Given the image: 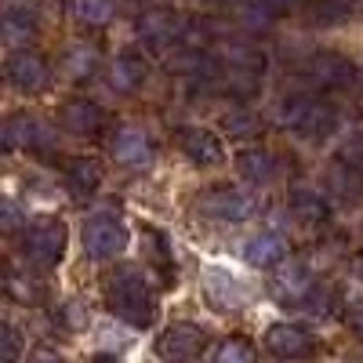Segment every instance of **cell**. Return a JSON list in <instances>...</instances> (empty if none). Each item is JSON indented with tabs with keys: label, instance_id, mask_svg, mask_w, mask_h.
Here are the masks:
<instances>
[{
	"label": "cell",
	"instance_id": "cell-6",
	"mask_svg": "<svg viewBox=\"0 0 363 363\" xmlns=\"http://www.w3.org/2000/svg\"><path fill=\"white\" fill-rule=\"evenodd\" d=\"M196 215L203 222H218V225H240L255 215V200L247 193H240L233 186H211L196 200Z\"/></svg>",
	"mask_w": 363,
	"mask_h": 363
},
{
	"label": "cell",
	"instance_id": "cell-8",
	"mask_svg": "<svg viewBox=\"0 0 363 363\" xmlns=\"http://www.w3.org/2000/svg\"><path fill=\"white\" fill-rule=\"evenodd\" d=\"M4 73H8V84L22 91V95H40L51 84V62L40 51H29V48H15L8 55Z\"/></svg>",
	"mask_w": 363,
	"mask_h": 363
},
{
	"label": "cell",
	"instance_id": "cell-15",
	"mask_svg": "<svg viewBox=\"0 0 363 363\" xmlns=\"http://www.w3.org/2000/svg\"><path fill=\"white\" fill-rule=\"evenodd\" d=\"M313 284L316 280H313L309 262L306 258H291V262H284L277 269V277H272V294H277L284 306L291 309V306H298V301L313 291Z\"/></svg>",
	"mask_w": 363,
	"mask_h": 363
},
{
	"label": "cell",
	"instance_id": "cell-19",
	"mask_svg": "<svg viewBox=\"0 0 363 363\" xmlns=\"http://www.w3.org/2000/svg\"><path fill=\"white\" fill-rule=\"evenodd\" d=\"M284 255H287V240H284V233H277V229L255 233L247 244H244V258H247V265H255V269H277V265L284 262Z\"/></svg>",
	"mask_w": 363,
	"mask_h": 363
},
{
	"label": "cell",
	"instance_id": "cell-20",
	"mask_svg": "<svg viewBox=\"0 0 363 363\" xmlns=\"http://www.w3.org/2000/svg\"><path fill=\"white\" fill-rule=\"evenodd\" d=\"M145 77H149V66L138 51H128V55H120L109 62V87L116 95H135L145 84Z\"/></svg>",
	"mask_w": 363,
	"mask_h": 363
},
{
	"label": "cell",
	"instance_id": "cell-39",
	"mask_svg": "<svg viewBox=\"0 0 363 363\" xmlns=\"http://www.w3.org/2000/svg\"><path fill=\"white\" fill-rule=\"evenodd\" d=\"M345 4H352V0H345Z\"/></svg>",
	"mask_w": 363,
	"mask_h": 363
},
{
	"label": "cell",
	"instance_id": "cell-1",
	"mask_svg": "<svg viewBox=\"0 0 363 363\" xmlns=\"http://www.w3.org/2000/svg\"><path fill=\"white\" fill-rule=\"evenodd\" d=\"M106 306L116 320H124L138 330L153 327L157 320V287L149 284V277H142L138 269L120 265L106 277Z\"/></svg>",
	"mask_w": 363,
	"mask_h": 363
},
{
	"label": "cell",
	"instance_id": "cell-35",
	"mask_svg": "<svg viewBox=\"0 0 363 363\" xmlns=\"http://www.w3.org/2000/svg\"><path fill=\"white\" fill-rule=\"evenodd\" d=\"M349 327H352V335L363 342V301H352V306H349Z\"/></svg>",
	"mask_w": 363,
	"mask_h": 363
},
{
	"label": "cell",
	"instance_id": "cell-31",
	"mask_svg": "<svg viewBox=\"0 0 363 363\" xmlns=\"http://www.w3.org/2000/svg\"><path fill=\"white\" fill-rule=\"evenodd\" d=\"M255 356H258V349L244 335H229V338H222L215 349H211V359L215 363H251Z\"/></svg>",
	"mask_w": 363,
	"mask_h": 363
},
{
	"label": "cell",
	"instance_id": "cell-26",
	"mask_svg": "<svg viewBox=\"0 0 363 363\" xmlns=\"http://www.w3.org/2000/svg\"><path fill=\"white\" fill-rule=\"evenodd\" d=\"M338 306H342V298H338V291L335 287H327V284H313V291L298 301L294 309H301L306 316H313V320H330L338 313Z\"/></svg>",
	"mask_w": 363,
	"mask_h": 363
},
{
	"label": "cell",
	"instance_id": "cell-2",
	"mask_svg": "<svg viewBox=\"0 0 363 363\" xmlns=\"http://www.w3.org/2000/svg\"><path fill=\"white\" fill-rule=\"evenodd\" d=\"M277 120L284 131H294L298 138H309V142H323L338 128V113L313 95H287L277 109Z\"/></svg>",
	"mask_w": 363,
	"mask_h": 363
},
{
	"label": "cell",
	"instance_id": "cell-16",
	"mask_svg": "<svg viewBox=\"0 0 363 363\" xmlns=\"http://www.w3.org/2000/svg\"><path fill=\"white\" fill-rule=\"evenodd\" d=\"M178 149L186 153L196 167H211V164H218L222 160V142L215 131H207L200 124H186V128H178Z\"/></svg>",
	"mask_w": 363,
	"mask_h": 363
},
{
	"label": "cell",
	"instance_id": "cell-32",
	"mask_svg": "<svg viewBox=\"0 0 363 363\" xmlns=\"http://www.w3.org/2000/svg\"><path fill=\"white\" fill-rule=\"evenodd\" d=\"M225 66H247V69H262L265 73V51L258 44H247V40H229L225 51Z\"/></svg>",
	"mask_w": 363,
	"mask_h": 363
},
{
	"label": "cell",
	"instance_id": "cell-30",
	"mask_svg": "<svg viewBox=\"0 0 363 363\" xmlns=\"http://www.w3.org/2000/svg\"><path fill=\"white\" fill-rule=\"evenodd\" d=\"M142 240H145V255H149V262H153L160 272H164V280L171 284V277H174V251H171V240L160 233V229H153V225H142Z\"/></svg>",
	"mask_w": 363,
	"mask_h": 363
},
{
	"label": "cell",
	"instance_id": "cell-23",
	"mask_svg": "<svg viewBox=\"0 0 363 363\" xmlns=\"http://www.w3.org/2000/svg\"><path fill=\"white\" fill-rule=\"evenodd\" d=\"M102 66V55L95 44H84V40H73L62 55V69L69 73V80H91Z\"/></svg>",
	"mask_w": 363,
	"mask_h": 363
},
{
	"label": "cell",
	"instance_id": "cell-13",
	"mask_svg": "<svg viewBox=\"0 0 363 363\" xmlns=\"http://www.w3.org/2000/svg\"><path fill=\"white\" fill-rule=\"evenodd\" d=\"M203 352V330L189 320H178L164 327V335L157 338V356L160 359H196Z\"/></svg>",
	"mask_w": 363,
	"mask_h": 363
},
{
	"label": "cell",
	"instance_id": "cell-37",
	"mask_svg": "<svg viewBox=\"0 0 363 363\" xmlns=\"http://www.w3.org/2000/svg\"><path fill=\"white\" fill-rule=\"evenodd\" d=\"M306 0H269V8L277 11V15H287V11H298Z\"/></svg>",
	"mask_w": 363,
	"mask_h": 363
},
{
	"label": "cell",
	"instance_id": "cell-29",
	"mask_svg": "<svg viewBox=\"0 0 363 363\" xmlns=\"http://www.w3.org/2000/svg\"><path fill=\"white\" fill-rule=\"evenodd\" d=\"M222 131L229 138H255L262 135V116L251 106H233L222 113Z\"/></svg>",
	"mask_w": 363,
	"mask_h": 363
},
{
	"label": "cell",
	"instance_id": "cell-9",
	"mask_svg": "<svg viewBox=\"0 0 363 363\" xmlns=\"http://www.w3.org/2000/svg\"><path fill=\"white\" fill-rule=\"evenodd\" d=\"M301 77H306L309 87L316 91H345L356 84V66L338 51H316L306 66H301Z\"/></svg>",
	"mask_w": 363,
	"mask_h": 363
},
{
	"label": "cell",
	"instance_id": "cell-17",
	"mask_svg": "<svg viewBox=\"0 0 363 363\" xmlns=\"http://www.w3.org/2000/svg\"><path fill=\"white\" fill-rule=\"evenodd\" d=\"M323 186L338 203H359V196H363V167L352 164L349 157L335 160L323 174Z\"/></svg>",
	"mask_w": 363,
	"mask_h": 363
},
{
	"label": "cell",
	"instance_id": "cell-5",
	"mask_svg": "<svg viewBox=\"0 0 363 363\" xmlns=\"http://www.w3.org/2000/svg\"><path fill=\"white\" fill-rule=\"evenodd\" d=\"M0 142H4L8 153H40V157H51L55 153V131L51 124H44L40 116L33 113H11L0 128Z\"/></svg>",
	"mask_w": 363,
	"mask_h": 363
},
{
	"label": "cell",
	"instance_id": "cell-25",
	"mask_svg": "<svg viewBox=\"0 0 363 363\" xmlns=\"http://www.w3.org/2000/svg\"><path fill=\"white\" fill-rule=\"evenodd\" d=\"M4 287H8V298H15L18 306H44V298H48V287H44L37 277H26V272H18L15 265H8Z\"/></svg>",
	"mask_w": 363,
	"mask_h": 363
},
{
	"label": "cell",
	"instance_id": "cell-38",
	"mask_svg": "<svg viewBox=\"0 0 363 363\" xmlns=\"http://www.w3.org/2000/svg\"><path fill=\"white\" fill-rule=\"evenodd\" d=\"M18 222H22V218H18V207L8 203V207H4V229L11 233V229H18Z\"/></svg>",
	"mask_w": 363,
	"mask_h": 363
},
{
	"label": "cell",
	"instance_id": "cell-36",
	"mask_svg": "<svg viewBox=\"0 0 363 363\" xmlns=\"http://www.w3.org/2000/svg\"><path fill=\"white\" fill-rule=\"evenodd\" d=\"M345 157H349L352 164H359V167H363V135H359V138H352V142L345 145Z\"/></svg>",
	"mask_w": 363,
	"mask_h": 363
},
{
	"label": "cell",
	"instance_id": "cell-3",
	"mask_svg": "<svg viewBox=\"0 0 363 363\" xmlns=\"http://www.w3.org/2000/svg\"><path fill=\"white\" fill-rule=\"evenodd\" d=\"M66 247H69V229L62 218H44V222L26 225L22 240H18L22 258L37 269H55L66 258Z\"/></svg>",
	"mask_w": 363,
	"mask_h": 363
},
{
	"label": "cell",
	"instance_id": "cell-24",
	"mask_svg": "<svg viewBox=\"0 0 363 363\" xmlns=\"http://www.w3.org/2000/svg\"><path fill=\"white\" fill-rule=\"evenodd\" d=\"M236 167H240V174H244L251 186H269L272 178H277V157L269 153V149H244V153L236 157Z\"/></svg>",
	"mask_w": 363,
	"mask_h": 363
},
{
	"label": "cell",
	"instance_id": "cell-12",
	"mask_svg": "<svg viewBox=\"0 0 363 363\" xmlns=\"http://www.w3.org/2000/svg\"><path fill=\"white\" fill-rule=\"evenodd\" d=\"M58 128L77 138H99L106 128V109L91 99H69L58 109Z\"/></svg>",
	"mask_w": 363,
	"mask_h": 363
},
{
	"label": "cell",
	"instance_id": "cell-4",
	"mask_svg": "<svg viewBox=\"0 0 363 363\" xmlns=\"http://www.w3.org/2000/svg\"><path fill=\"white\" fill-rule=\"evenodd\" d=\"M128 251V225L116 211H95L84 218V255L95 262H113Z\"/></svg>",
	"mask_w": 363,
	"mask_h": 363
},
{
	"label": "cell",
	"instance_id": "cell-22",
	"mask_svg": "<svg viewBox=\"0 0 363 363\" xmlns=\"http://www.w3.org/2000/svg\"><path fill=\"white\" fill-rule=\"evenodd\" d=\"M291 215L301 218V222H309V225H323L327 215H330V207H327V200H323L320 189H313V186H294V189H291Z\"/></svg>",
	"mask_w": 363,
	"mask_h": 363
},
{
	"label": "cell",
	"instance_id": "cell-33",
	"mask_svg": "<svg viewBox=\"0 0 363 363\" xmlns=\"http://www.w3.org/2000/svg\"><path fill=\"white\" fill-rule=\"evenodd\" d=\"M349 18H352V4H345V0H316L313 4L316 26H338V22H349Z\"/></svg>",
	"mask_w": 363,
	"mask_h": 363
},
{
	"label": "cell",
	"instance_id": "cell-34",
	"mask_svg": "<svg viewBox=\"0 0 363 363\" xmlns=\"http://www.w3.org/2000/svg\"><path fill=\"white\" fill-rule=\"evenodd\" d=\"M18 356H22V335L4 320V323H0V359H4V363H15Z\"/></svg>",
	"mask_w": 363,
	"mask_h": 363
},
{
	"label": "cell",
	"instance_id": "cell-10",
	"mask_svg": "<svg viewBox=\"0 0 363 363\" xmlns=\"http://www.w3.org/2000/svg\"><path fill=\"white\" fill-rule=\"evenodd\" d=\"M182 22H186V15H178L171 8H142L138 11V22H135V33L145 48H171L182 40Z\"/></svg>",
	"mask_w": 363,
	"mask_h": 363
},
{
	"label": "cell",
	"instance_id": "cell-7",
	"mask_svg": "<svg viewBox=\"0 0 363 363\" xmlns=\"http://www.w3.org/2000/svg\"><path fill=\"white\" fill-rule=\"evenodd\" d=\"M203 298H207L215 309H222V313H236V309H247V306H251L255 287H251L244 277H236L233 269L211 265V269L203 272Z\"/></svg>",
	"mask_w": 363,
	"mask_h": 363
},
{
	"label": "cell",
	"instance_id": "cell-18",
	"mask_svg": "<svg viewBox=\"0 0 363 363\" xmlns=\"http://www.w3.org/2000/svg\"><path fill=\"white\" fill-rule=\"evenodd\" d=\"M62 178H66V189L73 193V200H91L102 186V167L91 157H69L62 167Z\"/></svg>",
	"mask_w": 363,
	"mask_h": 363
},
{
	"label": "cell",
	"instance_id": "cell-14",
	"mask_svg": "<svg viewBox=\"0 0 363 363\" xmlns=\"http://www.w3.org/2000/svg\"><path fill=\"white\" fill-rule=\"evenodd\" d=\"M265 349L272 356H280V359H301V356H313L316 345H313V335L306 327L277 320V323H269V330H265Z\"/></svg>",
	"mask_w": 363,
	"mask_h": 363
},
{
	"label": "cell",
	"instance_id": "cell-21",
	"mask_svg": "<svg viewBox=\"0 0 363 363\" xmlns=\"http://www.w3.org/2000/svg\"><path fill=\"white\" fill-rule=\"evenodd\" d=\"M33 33H37V8L29 4V0H8L4 4V40H8V48L26 44Z\"/></svg>",
	"mask_w": 363,
	"mask_h": 363
},
{
	"label": "cell",
	"instance_id": "cell-11",
	"mask_svg": "<svg viewBox=\"0 0 363 363\" xmlns=\"http://www.w3.org/2000/svg\"><path fill=\"white\" fill-rule=\"evenodd\" d=\"M109 153L120 167H128V171H145V167L157 164V145L142 128H120L113 145H109Z\"/></svg>",
	"mask_w": 363,
	"mask_h": 363
},
{
	"label": "cell",
	"instance_id": "cell-28",
	"mask_svg": "<svg viewBox=\"0 0 363 363\" xmlns=\"http://www.w3.org/2000/svg\"><path fill=\"white\" fill-rule=\"evenodd\" d=\"M236 22L247 33H269L277 22V11L269 8V0H236Z\"/></svg>",
	"mask_w": 363,
	"mask_h": 363
},
{
	"label": "cell",
	"instance_id": "cell-27",
	"mask_svg": "<svg viewBox=\"0 0 363 363\" xmlns=\"http://www.w3.org/2000/svg\"><path fill=\"white\" fill-rule=\"evenodd\" d=\"M69 15L87 29H102L116 15V0H69Z\"/></svg>",
	"mask_w": 363,
	"mask_h": 363
}]
</instances>
